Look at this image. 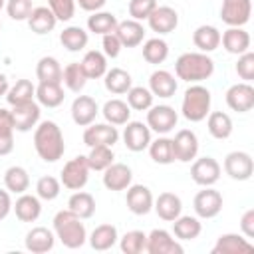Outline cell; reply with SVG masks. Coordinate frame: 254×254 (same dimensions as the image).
Segmentation results:
<instances>
[{
    "label": "cell",
    "mask_w": 254,
    "mask_h": 254,
    "mask_svg": "<svg viewBox=\"0 0 254 254\" xmlns=\"http://www.w3.org/2000/svg\"><path fill=\"white\" fill-rule=\"evenodd\" d=\"M34 149L38 157L46 163H56L64 157L65 153V143H64V133L56 121H40L34 131Z\"/></svg>",
    "instance_id": "cell-1"
},
{
    "label": "cell",
    "mask_w": 254,
    "mask_h": 254,
    "mask_svg": "<svg viewBox=\"0 0 254 254\" xmlns=\"http://www.w3.org/2000/svg\"><path fill=\"white\" fill-rule=\"evenodd\" d=\"M175 73L187 83H200L214 73V62L202 52H185L175 62Z\"/></svg>",
    "instance_id": "cell-2"
},
{
    "label": "cell",
    "mask_w": 254,
    "mask_h": 254,
    "mask_svg": "<svg viewBox=\"0 0 254 254\" xmlns=\"http://www.w3.org/2000/svg\"><path fill=\"white\" fill-rule=\"evenodd\" d=\"M54 234L56 238L69 250H77L85 244L87 240V230L85 224L81 222V218L77 214H73L69 208L56 212L54 216Z\"/></svg>",
    "instance_id": "cell-3"
},
{
    "label": "cell",
    "mask_w": 254,
    "mask_h": 254,
    "mask_svg": "<svg viewBox=\"0 0 254 254\" xmlns=\"http://www.w3.org/2000/svg\"><path fill=\"white\" fill-rule=\"evenodd\" d=\"M210 91L200 85V83H190L183 95V103H181V113L187 121L190 123H198L204 121L206 115L210 113Z\"/></svg>",
    "instance_id": "cell-4"
},
{
    "label": "cell",
    "mask_w": 254,
    "mask_h": 254,
    "mask_svg": "<svg viewBox=\"0 0 254 254\" xmlns=\"http://www.w3.org/2000/svg\"><path fill=\"white\" fill-rule=\"evenodd\" d=\"M89 165H87V157L85 155H77L73 159H69L64 169H62V177L60 183L67 189V190H81L87 181H89Z\"/></svg>",
    "instance_id": "cell-5"
},
{
    "label": "cell",
    "mask_w": 254,
    "mask_h": 254,
    "mask_svg": "<svg viewBox=\"0 0 254 254\" xmlns=\"http://www.w3.org/2000/svg\"><path fill=\"white\" fill-rule=\"evenodd\" d=\"M179 113L171 105H151L147 109V127L157 135H167L177 127Z\"/></svg>",
    "instance_id": "cell-6"
},
{
    "label": "cell",
    "mask_w": 254,
    "mask_h": 254,
    "mask_svg": "<svg viewBox=\"0 0 254 254\" xmlns=\"http://www.w3.org/2000/svg\"><path fill=\"white\" fill-rule=\"evenodd\" d=\"M252 0H222L220 18L228 28H242L250 22Z\"/></svg>",
    "instance_id": "cell-7"
},
{
    "label": "cell",
    "mask_w": 254,
    "mask_h": 254,
    "mask_svg": "<svg viewBox=\"0 0 254 254\" xmlns=\"http://www.w3.org/2000/svg\"><path fill=\"white\" fill-rule=\"evenodd\" d=\"M222 194L212 187H204L192 198V208L198 218H214L222 210Z\"/></svg>",
    "instance_id": "cell-8"
},
{
    "label": "cell",
    "mask_w": 254,
    "mask_h": 254,
    "mask_svg": "<svg viewBox=\"0 0 254 254\" xmlns=\"http://www.w3.org/2000/svg\"><path fill=\"white\" fill-rule=\"evenodd\" d=\"M224 173L232 181H248L254 173V161L246 151H230L224 157Z\"/></svg>",
    "instance_id": "cell-9"
},
{
    "label": "cell",
    "mask_w": 254,
    "mask_h": 254,
    "mask_svg": "<svg viewBox=\"0 0 254 254\" xmlns=\"http://www.w3.org/2000/svg\"><path fill=\"white\" fill-rule=\"evenodd\" d=\"M220 173H222V167L212 157L194 159L192 167H190V179L198 187H212V185H216L218 179H220Z\"/></svg>",
    "instance_id": "cell-10"
},
{
    "label": "cell",
    "mask_w": 254,
    "mask_h": 254,
    "mask_svg": "<svg viewBox=\"0 0 254 254\" xmlns=\"http://www.w3.org/2000/svg\"><path fill=\"white\" fill-rule=\"evenodd\" d=\"M12 119H14V129L20 133H28L32 129H36V125L40 123V103L38 101H26L20 105H12L10 109Z\"/></svg>",
    "instance_id": "cell-11"
},
{
    "label": "cell",
    "mask_w": 254,
    "mask_h": 254,
    "mask_svg": "<svg viewBox=\"0 0 254 254\" xmlns=\"http://www.w3.org/2000/svg\"><path fill=\"white\" fill-rule=\"evenodd\" d=\"M173 143V153H175V161L181 163H190L196 159L198 155V137L194 131L190 129H181L177 131V135L171 139Z\"/></svg>",
    "instance_id": "cell-12"
},
{
    "label": "cell",
    "mask_w": 254,
    "mask_h": 254,
    "mask_svg": "<svg viewBox=\"0 0 254 254\" xmlns=\"http://www.w3.org/2000/svg\"><path fill=\"white\" fill-rule=\"evenodd\" d=\"M119 141V131L115 125L111 123H91L85 127L83 131V143L91 149L95 145H107V147H113L115 143Z\"/></svg>",
    "instance_id": "cell-13"
},
{
    "label": "cell",
    "mask_w": 254,
    "mask_h": 254,
    "mask_svg": "<svg viewBox=\"0 0 254 254\" xmlns=\"http://www.w3.org/2000/svg\"><path fill=\"white\" fill-rule=\"evenodd\" d=\"M145 252L149 254H183V246L165 228H155L147 234Z\"/></svg>",
    "instance_id": "cell-14"
},
{
    "label": "cell",
    "mask_w": 254,
    "mask_h": 254,
    "mask_svg": "<svg viewBox=\"0 0 254 254\" xmlns=\"http://www.w3.org/2000/svg\"><path fill=\"white\" fill-rule=\"evenodd\" d=\"M226 105L232 109V111H238V113H246L254 107V87L248 83V81H240V83H234L226 89Z\"/></svg>",
    "instance_id": "cell-15"
},
{
    "label": "cell",
    "mask_w": 254,
    "mask_h": 254,
    "mask_svg": "<svg viewBox=\"0 0 254 254\" xmlns=\"http://www.w3.org/2000/svg\"><path fill=\"white\" fill-rule=\"evenodd\" d=\"M153 192L149 187L145 185H129L127 187V196H125V204L127 208L137 214V216H143V214H149L153 210Z\"/></svg>",
    "instance_id": "cell-16"
},
{
    "label": "cell",
    "mask_w": 254,
    "mask_h": 254,
    "mask_svg": "<svg viewBox=\"0 0 254 254\" xmlns=\"http://www.w3.org/2000/svg\"><path fill=\"white\" fill-rule=\"evenodd\" d=\"M123 143L129 151H145L151 143V129L143 121H127L123 129Z\"/></svg>",
    "instance_id": "cell-17"
},
{
    "label": "cell",
    "mask_w": 254,
    "mask_h": 254,
    "mask_svg": "<svg viewBox=\"0 0 254 254\" xmlns=\"http://www.w3.org/2000/svg\"><path fill=\"white\" fill-rule=\"evenodd\" d=\"M147 22H149V28L153 32H157L159 36H165V34H171V32L177 30V26H179V14L171 6H157L151 12V16L147 18Z\"/></svg>",
    "instance_id": "cell-18"
},
{
    "label": "cell",
    "mask_w": 254,
    "mask_h": 254,
    "mask_svg": "<svg viewBox=\"0 0 254 254\" xmlns=\"http://www.w3.org/2000/svg\"><path fill=\"white\" fill-rule=\"evenodd\" d=\"M97 113H99V105L91 95H77L71 103V119L79 127L91 125Z\"/></svg>",
    "instance_id": "cell-19"
},
{
    "label": "cell",
    "mask_w": 254,
    "mask_h": 254,
    "mask_svg": "<svg viewBox=\"0 0 254 254\" xmlns=\"http://www.w3.org/2000/svg\"><path fill=\"white\" fill-rule=\"evenodd\" d=\"M133 181V171L125 163H111L103 171V187L107 190H125Z\"/></svg>",
    "instance_id": "cell-20"
},
{
    "label": "cell",
    "mask_w": 254,
    "mask_h": 254,
    "mask_svg": "<svg viewBox=\"0 0 254 254\" xmlns=\"http://www.w3.org/2000/svg\"><path fill=\"white\" fill-rule=\"evenodd\" d=\"M24 244H26V250L32 252V254H46V252H50L54 248L56 234H54V230H50L46 226H34L26 234Z\"/></svg>",
    "instance_id": "cell-21"
},
{
    "label": "cell",
    "mask_w": 254,
    "mask_h": 254,
    "mask_svg": "<svg viewBox=\"0 0 254 254\" xmlns=\"http://www.w3.org/2000/svg\"><path fill=\"white\" fill-rule=\"evenodd\" d=\"M254 246L246 236L234 234V232H226L220 234L216 244L212 246V254H244V252H252Z\"/></svg>",
    "instance_id": "cell-22"
},
{
    "label": "cell",
    "mask_w": 254,
    "mask_h": 254,
    "mask_svg": "<svg viewBox=\"0 0 254 254\" xmlns=\"http://www.w3.org/2000/svg\"><path fill=\"white\" fill-rule=\"evenodd\" d=\"M153 208H155V212H157V216H159L161 220L173 222L177 216L183 214V200H181L179 194L167 190V192H161V194L155 198Z\"/></svg>",
    "instance_id": "cell-23"
},
{
    "label": "cell",
    "mask_w": 254,
    "mask_h": 254,
    "mask_svg": "<svg viewBox=\"0 0 254 254\" xmlns=\"http://www.w3.org/2000/svg\"><path fill=\"white\" fill-rule=\"evenodd\" d=\"M12 210L16 212V218L20 222H36L42 214V202H40L38 194L22 192L16 198V202L12 204Z\"/></svg>",
    "instance_id": "cell-24"
},
{
    "label": "cell",
    "mask_w": 254,
    "mask_h": 254,
    "mask_svg": "<svg viewBox=\"0 0 254 254\" xmlns=\"http://www.w3.org/2000/svg\"><path fill=\"white\" fill-rule=\"evenodd\" d=\"M115 36L119 38V42H121L123 48H137V46H141L143 40H145V28H143L141 22L129 18V20L117 22Z\"/></svg>",
    "instance_id": "cell-25"
},
{
    "label": "cell",
    "mask_w": 254,
    "mask_h": 254,
    "mask_svg": "<svg viewBox=\"0 0 254 254\" xmlns=\"http://www.w3.org/2000/svg\"><path fill=\"white\" fill-rule=\"evenodd\" d=\"M179 83L175 79V75L167 69H155L151 75H149V91L157 97H163V99H169L175 95Z\"/></svg>",
    "instance_id": "cell-26"
},
{
    "label": "cell",
    "mask_w": 254,
    "mask_h": 254,
    "mask_svg": "<svg viewBox=\"0 0 254 254\" xmlns=\"http://www.w3.org/2000/svg\"><path fill=\"white\" fill-rule=\"evenodd\" d=\"M36 99L40 103V107H60L65 99L64 87L58 81H40L36 85Z\"/></svg>",
    "instance_id": "cell-27"
},
{
    "label": "cell",
    "mask_w": 254,
    "mask_h": 254,
    "mask_svg": "<svg viewBox=\"0 0 254 254\" xmlns=\"http://www.w3.org/2000/svg\"><path fill=\"white\" fill-rule=\"evenodd\" d=\"M220 44L228 54L240 56L250 50V34L244 28H228L224 34H220Z\"/></svg>",
    "instance_id": "cell-28"
},
{
    "label": "cell",
    "mask_w": 254,
    "mask_h": 254,
    "mask_svg": "<svg viewBox=\"0 0 254 254\" xmlns=\"http://www.w3.org/2000/svg\"><path fill=\"white\" fill-rule=\"evenodd\" d=\"M28 26L34 34L38 36H44V34H50L56 24H58V18L54 16V12L48 8V6H38L32 10V14L28 16Z\"/></svg>",
    "instance_id": "cell-29"
},
{
    "label": "cell",
    "mask_w": 254,
    "mask_h": 254,
    "mask_svg": "<svg viewBox=\"0 0 254 254\" xmlns=\"http://www.w3.org/2000/svg\"><path fill=\"white\" fill-rule=\"evenodd\" d=\"M192 44L198 48V52L208 54L214 52L220 46V32L216 26L210 24H202L192 32Z\"/></svg>",
    "instance_id": "cell-30"
},
{
    "label": "cell",
    "mask_w": 254,
    "mask_h": 254,
    "mask_svg": "<svg viewBox=\"0 0 254 254\" xmlns=\"http://www.w3.org/2000/svg\"><path fill=\"white\" fill-rule=\"evenodd\" d=\"M87 240H89L93 250L105 252V250H109V248H113L117 244L119 232H117V228L113 224H99V226L93 228V232L89 234Z\"/></svg>",
    "instance_id": "cell-31"
},
{
    "label": "cell",
    "mask_w": 254,
    "mask_h": 254,
    "mask_svg": "<svg viewBox=\"0 0 254 254\" xmlns=\"http://www.w3.org/2000/svg\"><path fill=\"white\" fill-rule=\"evenodd\" d=\"M103 83H105V89L113 95H123L131 89L133 85V79H131V73L125 71L123 67H111L105 71L103 75Z\"/></svg>",
    "instance_id": "cell-32"
},
{
    "label": "cell",
    "mask_w": 254,
    "mask_h": 254,
    "mask_svg": "<svg viewBox=\"0 0 254 254\" xmlns=\"http://www.w3.org/2000/svg\"><path fill=\"white\" fill-rule=\"evenodd\" d=\"M200 232H202V224L198 216L181 214L173 220V234L179 240H194L200 236Z\"/></svg>",
    "instance_id": "cell-33"
},
{
    "label": "cell",
    "mask_w": 254,
    "mask_h": 254,
    "mask_svg": "<svg viewBox=\"0 0 254 254\" xmlns=\"http://www.w3.org/2000/svg\"><path fill=\"white\" fill-rule=\"evenodd\" d=\"M206 129H208V133L214 139L224 141V139H228L232 135L234 125H232V119H230L228 113H224V111H210L206 115Z\"/></svg>",
    "instance_id": "cell-34"
},
{
    "label": "cell",
    "mask_w": 254,
    "mask_h": 254,
    "mask_svg": "<svg viewBox=\"0 0 254 254\" xmlns=\"http://www.w3.org/2000/svg\"><path fill=\"white\" fill-rule=\"evenodd\" d=\"M79 65H81L83 73L87 75V79H99L107 71V56L99 50H89L83 56V60L79 62Z\"/></svg>",
    "instance_id": "cell-35"
},
{
    "label": "cell",
    "mask_w": 254,
    "mask_h": 254,
    "mask_svg": "<svg viewBox=\"0 0 254 254\" xmlns=\"http://www.w3.org/2000/svg\"><path fill=\"white\" fill-rule=\"evenodd\" d=\"M101 113H103V117H105L107 123H111V125L117 127V125H125V123L129 121V117H131V107L127 105V101L115 97V99H109V101L103 103Z\"/></svg>",
    "instance_id": "cell-36"
},
{
    "label": "cell",
    "mask_w": 254,
    "mask_h": 254,
    "mask_svg": "<svg viewBox=\"0 0 254 254\" xmlns=\"http://www.w3.org/2000/svg\"><path fill=\"white\" fill-rule=\"evenodd\" d=\"M4 187L8 192H14V194H22L30 189V175L24 167L20 165H12L6 169L4 173Z\"/></svg>",
    "instance_id": "cell-37"
},
{
    "label": "cell",
    "mask_w": 254,
    "mask_h": 254,
    "mask_svg": "<svg viewBox=\"0 0 254 254\" xmlns=\"http://www.w3.org/2000/svg\"><path fill=\"white\" fill-rule=\"evenodd\" d=\"M67 208L81 220H87L95 214V198L85 190H75L67 200Z\"/></svg>",
    "instance_id": "cell-38"
},
{
    "label": "cell",
    "mask_w": 254,
    "mask_h": 254,
    "mask_svg": "<svg viewBox=\"0 0 254 254\" xmlns=\"http://www.w3.org/2000/svg\"><path fill=\"white\" fill-rule=\"evenodd\" d=\"M149 157L157 163V165H171L175 163V153H173V143L167 135H159L155 141L151 139L149 143Z\"/></svg>",
    "instance_id": "cell-39"
},
{
    "label": "cell",
    "mask_w": 254,
    "mask_h": 254,
    "mask_svg": "<svg viewBox=\"0 0 254 254\" xmlns=\"http://www.w3.org/2000/svg\"><path fill=\"white\" fill-rule=\"evenodd\" d=\"M14 131L12 113L0 107V157H6L14 151Z\"/></svg>",
    "instance_id": "cell-40"
},
{
    "label": "cell",
    "mask_w": 254,
    "mask_h": 254,
    "mask_svg": "<svg viewBox=\"0 0 254 254\" xmlns=\"http://www.w3.org/2000/svg\"><path fill=\"white\" fill-rule=\"evenodd\" d=\"M117 16L111 14V12H103V10H97V12H91V16L87 18V30L93 32V34H99V36H105V34H111L115 32L117 28Z\"/></svg>",
    "instance_id": "cell-41"
},
{
    "label": "cell",
    "mask_w": 254,
    "mask_h": 254,
    "mask_svg": "<svg viewBox=\"0 0 254 254\" xmlns=\"http://www.w3.org/2000/svg\"><path fill=\"white\" fill-rule=\"evenodd\" d=\"M60 42L67 52H81L87 46L89 36L81 26H67V28L62 30Z\"/></svg>",
    "instance_id": "cell-42"
},
{
    "label": "cell",
    "mask_w": 254,
    "mask_h": 254,
    "mask_svg": "<svg viewBox=\"0 0 254 254\" xmlns=\"http://www.w3.org/2000/svg\"><path fill=\"white\" fill-rule=\"evenodd\" d=\"M169 58V44L163 38H151L143 44V60L147 64L159 65Z\"/></svg>",
    "instance_id": "cell-43"
},
{
    "label": "cell",
    "mask_w": 254,
    "mask_h": 254,
    "mask_svg": "<svg viewBox=\"0 0 254 254\" xmlns=\"http://www.w3.org/2000/svg\"><path fill=\"white\" fill-rule=\"evenodd\" d=\"M62 81H64V85H65L69 91H73V93H79V91L85 87L87 75L83 73L79 62H71V64H67V65L64 67V71H62Z\"/></svg>",
    "instance_id": "cell-44"
},
{
    "label": "cell",
    "mask_w": 254,
    "mask_h": 254,
    "mask_svg": "<svg viewBox=\"0 0 254 254\" xmlns=\"http://www.w3.org/2000/svg\"><path fill=\"white\" fill-rule=\"evenodd\" d=\"M36 97V85L30 79H18L14 85H10L6 93V101L10 105H20L26 101H32Z\"/></svg>",
    "instance_id": "cell-45"
},
{
    "label": "cell",
    "mask_w": 254,
    "mask_h": 254,
    "mask_svg": "<svg viewBox=\"0 0 254 254\" xmlns=\"http://www.w3.org/2000/svg\"><path fill=\"white\" fill-rule=\"evenodd\" d=\"M62 71L64 69H62L60 62L52 56H44L36 64V75H38L40 81H58V83H62Z\"/></svg>",
    "instance_id": "cell-46"
},
{
    "label": "cell",
    "mask_w": 254,
    "mask_h": 254,
    "mask_svg": "<svg viewBox=\"0 0 254 254\" xmlns=\"http://www.w3.org/2000/svg\"><path fill=\"white\" fill-rule=\"evenodd\" d=\"M85 157H87V165H89L91 171H105L113 163V159H115L113 147H107V145H95V147H91L89 149V155H85Z\"/></svg>",
    "instance_id": "cell-47"
},
{
    "label": "cell",
    "mask_w": 254,
    "mask_h": 254,
    "mask_svg": "<svg viewBox=\"0 0 254 254\" xmlns=\"http://www.w3.org/2000/svg\"><path fill=\"white\" fill-rule=\"evenodd\" d=\"M155 95L149 91V87L143 85H131V89L127 91V105L133 111H147L153 105Z\"/></svg>",
    "instance_id": "cell-48"
},
{
    "label": "cell",
    "mask_w": 254,
    "mask_h": 254,
    "mask_svg": "<svg viewBox=\"0 0 254 254\" xmlns=\"http://www.w3.org/2000/svg\"><path fill=\"white\" fill-rule=\"evenodd\" d=\"M147 246V234L143 230H129L119 238V248L123 254H141Z\"/></svg>",
    "instance_id": "cell-49"
},
{
    "label": "cell",
    "mask_w": 254,
    "mask_h": 254,
    "mask_svg": "<svg viewBox=\"0 0 254 254\" xmlns=\"http://www.w3.org/2000/svg\"><path fill=\"white\" fill-rule=\"evenodd\" d=\"M60 190H62V183L52 175L40 177L36 183V194L40 200H54L60 196Z\"/></svg>",
    "instance_id": "cell-50"
},
{
    "label": "cell",
    "mask_w": 254,
    "mask_h": 254,
    "mask_svg": "<svg viewBox=\"0 0 254 254\" xmlns=\"http://www.w3.org/2000/svg\"><path fill=\"white\" fill-rule=\"evenodd\" d=\"M75 0H48V8L54 12L58 22H69L75 16Z\"/></svg>",
    "instance_id": "cell-51"
},
{
    "label": "cell",
    "mask_w": 254,
    "mask_h": 254,
    "mask_svg": "<svg viewBox=\"0 0 254 254\" xmlns=\"http://www.w3.org/2000/svg\"><path fill=\"white\" fill-rule=\"evenodd\" d=\"M157 6H159L157 0H129L127 10H129L131 20L141 22V20H147V18L151 16V12H153Z\"/></svg>",
    "instance_id": "cell-52"
},
{
    "label": "cell",
    "mask_w": 254,
    "mask_h": 254,
    "mask_svg": "<svg viewBox=\"0 0 254 254\" xmlns=\"http://www.w3.org/2000/svg\"><path fill=\"white\" fill-rule=\"evenodd\" d=\"M32 10H34L32 0H6V12L16 22L28 20V16L32 14Z\"/></svg>",
    "instance_id": "cell-53"
},
{
    "label": "cell",
    "mask_w": 254,
    "mask_h": 254,
    "mask_svg": "<svg viewBox=\"0 0 254 254\" xmlns=\"http://www.w3.org/2000/svg\"><path fill=\"white\" fill-rule=\"evenodd\" d=\"M236 73H238L240 79H244V81H248V83L254 79V54H252L250 50L238 56Z\"/></svg>",
    "instance_id": "cell-54"
},
{
    "label": "cell",
    "mask_w": 254,
    "mask_h": 254,
    "mask_svg": "<svg viewBox=\"0 0 254 254\" xmlns=\"http://www.w3.org/2000/svg\"><path fill=\"white\" fill-rule=\"evenodd\" d=\"M103 40H101V46H103V54L107 56V58H117L119 54H121V42H119V38L115 36V32H111V34H105V36H101Z\"/></svg>",
    "instance_id": "cell-55"
},
{
    "label": "cell",
    "mask_w": 254,
    "mask_h": 254,
    "mask_svg": "<svg viewBox=\"0 0 254 254\" xmlns=\"http://www.w3.org/2000/svg\"><path fill=\"white\" fill-rule=\"evenodd\" d=\"M240 230H242V236H246L248 240L254 238V208H248L242 218H240Z\"/></svg>",
    "instance_id": "cell-56"
},
{
    "label": "cell",
    "mask_w": 254,
    "mask_h": 254,
    "mask_svg": "<svg viewBox=\"0 0 254 254\" xmlns=\"http://www.w3.org/2000/svg\"><path fill=\"white\" fill-rule=\"evenodd\" d=\"M12 198H10V192L8 190H2L0 189V220H4L10 212H12Z\"/></svg>",
    "instance_id": "cell-57"
},
{
    "label": "cell",
    "mask_w": 254,
    "mask_h": 254,
    "mask_svg": "<svg viewBox=\"0 0 254 254\" xmlns=\"http://www.w3.org/2000/svg\"><path fill=\"white\" fill-rule=\"evenodd\" d=\"M107 0H75V4L85 12H97L105 6Z\"/></svg>",
    "instance_id": "cell-58"
},
{
    "label": "cell",
    "mask_w": 254,
    "mask_h": 254,
    "mask_svg": "<svg viewBox=\"0 0 254 254\" xmlns=\"http://www.w3.org/2000/svg\"><path fill=\"white\" fill-rule=\"evenodd\" d=\"M8 89H10L8 77H6L4 73H0V97H2V95H6V93H8Z\"/></svg>",
    "instance_id": "cell-59"
},
{
    "label": "cell",
    "mask_w": 254,
    "mask_h": 254,
    "mask_svg": "<svg viewBox=\"0 0 254 254\" xmlns=\"http://www.w3.org/2000/svg\"><path fill=\"white\" fill-rule=\"evenodd\" d=\"M6 4V0H0V10H2V6Z\"/></svg>",
    "instance_id": "cell-60"
},
{
    "label": "cell",
    "mask_w": 254,
    "mask_h": 254,
    "mask_svg": "<svg viewBox=\"0 0 254 254\" xmlns=\"http://www.w3.org/2000/svg\"><path fill=\"white\" fill-rule=\"evenodd\" d=\"M0 30H2V22H0Z\"/></svg>",
    "instance_id": "cell-61"
}]
</instances>
